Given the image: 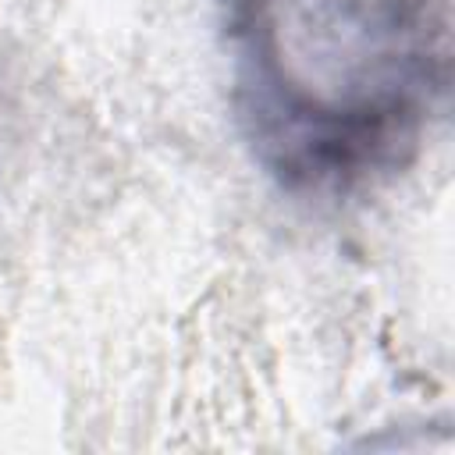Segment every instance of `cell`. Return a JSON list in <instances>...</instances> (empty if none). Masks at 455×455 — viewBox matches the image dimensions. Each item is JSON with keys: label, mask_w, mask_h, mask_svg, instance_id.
<instances>
[{"label": "cell", "mask_w": 455, "mask_h": 455, "mask_svg": "<svg viewBox=\"0 0 455 455\" xmlns=\"http://www.w3.org/2000/svg\"><path fill=\"white\" fill-rule=\"evenodd\" d=\"M235 110L288 192L345 196L409 164L448 92L441 0H217Z\"/></svg>", "instance_id": "1"}]
</instances>
